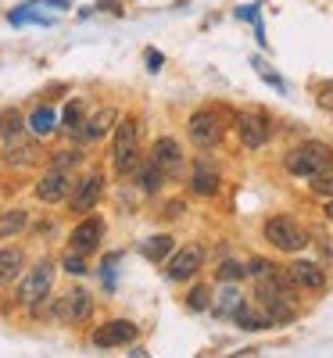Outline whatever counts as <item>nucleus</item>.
<instances>
[{"instance_id":"obj_4","label":"nucleus","mask_w":333,"mask_h":358,"mask_svg":"<svg viewBox=\"0 0 333 358\" xmlns=\"http://www.w3.org/2000/svg\"><path fill=\"white\" fill-rule=\"evenodd\" d=\"M262 236H265V241L276 248V251H283V255H297V251L309 248L305 226H301L297 219H290V215H272V219H265Z\"/></svg>"},{"instance_id":"obj_21","label":"nucleus","mask_w":333,"mask_h":358,"mask_svg":"<svg viewBox=\"0 0 333 358\" xmlns=\"http://www.w3.org/2000/svg\"><path fill=\"white\" fill-rule=\"evenodd\" d=\"M165 179H169V172H165L155 158H147V162L140 165V190H143V194H158V190L165 187Z\"/></svg>"},{"instance_id":"obj_33","label":"nucleus","mask_w":333,"mask_h":358,"mask_svg":"<svg viewBox=\"0 0 333 358\" xmlns=\"http://www.w3.org/2000/svg\"><path fill=\"white\" fill-rule=\"evenodd\" d=\"M65 268H69V273H76V276H83L86 273V262H83V255H65Z\"/></svg>"},{"instance_id":"obj_14","label":"nucleus","mask_w":333,"mask_h":358,"mask_svg":"<svg viewBox=\"0 0 333 358\" xmlns=\"http://www.w3.org/2000/svg\"><path fill=\"white\" fill-rule=\"evenodd\" d=\"M101 236H104V219L90 215V219H83V222L69 233V251H76V255H90V251H97Z\"/></svg>"},{"instance_id":"obj_19","label":"nucleus","mask_w":333,"mask_h":358,"mask_svg":"<svg viewBox=\"0 0 333 358\" xmlns=\"http://www.w3.org/2000/svg\"><path fill=\"white\" fill-rule=\"evenodd\" d=\"M25 251L22 248H0V287H11L22 276Z\"/></svg>"},{"instance_id":"obj_30","label":"nucleus","mask_w":333,"mask_h":358,"mask_svg":"<svg viewBox=\"0 0 333 358\" xmlns=\"http://www.w3.org/2000/svg\"><path fill=\"white\" fill-rule=\"evenodd\" d=\"M79 162H83V155H79V151H57V155L50 158V165H54V169H69V172H72Z\"/></svg>"},{"instance_id":"obj_3","label":"nucleus","mask_w":333,"mask_h":358,"mask_svg":"<svg viewBox=\"0 0 333 358\" xmlns=\"http://www.w3.org/2000/svg\"><path fill=\"white\" fill-rule=\"evenodd\" d=\"M111 162H115V172H118V176H133V172L140 169V122H136L133 115L118 118Z\"/></svg>"},{"instance_id":"obj_35","label":"nucleus","mask_w":333,"mask_h":358,"mask_svg":"<svg viewBox=\"0 0 333 358\" xmlns=\"http://www.w3.org/2000/svg\"><path fill=\"white\" fill-rule=\"evenodd\" d=\"M326 215L333 219V197H326Z\"/></svg>"},{"instance_id":"obj_22","label":"nucleus","mask_w":333,"mask_h":358,"mask_svg":"<svg viewBox=\"0 0 333 358\" xmlns=\"http://www.w3.org/2000/svg\"><path fill=\"white\" fill-rule=\"evenodd\" d=\"M115 118H118V111L115 108H101L90 122L83 126V136L86 140H101V136H108L111 133V126H115Z\"/></svg>"},{"instance_id":"obj_7","label":"nucleus","mask_w":333,"mask_h":358,"mask_svg":"<svg viewBox=\"0 0 333 358\" xmlns=\"http://www.w3.org/2000/svg\"><path fill=\"white\" fill-rule=\"evenodd\" d=\"M50 287H54V262H36L33 268L25 273V280L18 283V301L22 305H33V301H40V297H47L50 294Z\"/></svg>"},{"instance_id":"obj_5","label":"nucleus","mask_w":333,"mask_h":358,"mask_svg":"<svg viewBox=\"0 0 333 358\" xmlns=\"http://www.w3.org/2000/svg\"><path fill=\"white\" fill-rule=\"evenodd\" d=\"M187 133H190V143L208 151V147H219L222 136H226V111L222 108H201L190 115L187 122Z\"/></svg>"},{"instance_id":"obj_32","label":"nucleus","mask_w":333,"mask_h":358,"mask_svg":"<svg viewBox=\"0 0 333 358\" xmlns=\"http://www.w3.org/2000/svg\"><path fill=\"white\" fill-rule=\"evenodd\" d=\"M316 101H319V108L333 111V79H330V83H319V86H316Z\"/></svg>"},{"instance_id":"obj_34","label":"nucleus","mask_w":333,"mask_h":358,"mask_svg":"<svg viewBox=\"0 0 333 358\" xmlns=\"http://www.w3.org/2000/svg\"><path fill=\"white\" fill-rule=\"evenodd\" d=\"M143 57H147V69H150V72H158V69H162V65H165V57H162V54H158V50H147V54H143Z\"/></svg>"},{"instance_id":"obj_12","label":"nucleus","mask_w":333,"mask_h":358,"mask_svg":"<svg viewBox=\"0 0 333 358\" xmlns=\"http://www.w3.org/2000/svg\"><path fill=\"white\" fill-rule=\"evenodd\" d=\"M136 341V322L129 319H108L94 330V348H126Z\"/></svg>"},{"instance_id":"obj_28","label":"nucleus","mask_w":333,"mask_h":358,"mask_svg":"<svg viewBox=\"0 0 333 358\" xmlns=\"http://www.w3.org/2000/svg\"><path fill=\"white\" fill-rule=\"evenodd\" d=\"M211 305V290L208 287H190V294H187V308L190 312H204Z\"/></svg>"},{"instance_id":"obj_25","label":"nucleus","mask_w":333,"mask_h":358,"mask_svg":"<svg viewBox=\"0 0 333 358\" xmlns=\"http://www.w3.org/2000/svg\"><path fill=\"white\" fill-rule=\"evenodd\" d=\"M25 222H29V215L22 212V208H11V212H4V215H0V241L18 236V233L25 229Z\"/></svg>"},{"instance_id":"obj_24","label":"nucleus","mask_w":333,"mask_h":358,"mask_svg":"<svg viewBox=\"0 0 333 358\" xmlns=\"http://www.w3.org/2000/svg\"><path fill=\"white\" fill-rule=\"evenodd\" d=\"M54 129H57V118H54L50 108H36L33 115H29V133L33 136H50Z\"/></svg>"},{"instance_id":"obj_11","label":"nucleus","mask_w":333,"mask_h":358,"mask_svg":"<svg viewBox=\"0 0 333 358\" xmlns=\"http://www.w3.org/2000/svg\"><path fill=\"white\" fill-rule=\"evenodd\" d=\"M69 194H72V172L50 165V169L43 172V179L36 183V197H40L43 204H62Z\"/></svg>"},{"instance_id":"obj_26","label":"nucleus","mask_w":333,"mask_h":358,"mask_svg":"<svg viewBox=\"0 0 333 358\" xmlns=\"http://www.w3.org/2000/svg\"><path fill=\"white\" fill-rule=\"evenodd\" d=\"M62 126H65L69 133H83V126H86V108H83V101H69V108H65V115H62Z\"/></svg>"},{"instance_id":"obj_9","label":"nucleus","mask_w":333,"mask_h":358,"mask_svg":"<svg viewBox=\"0 0 333 358\" xmlns=\"http://www.w3.org/2000/svg\"><path fill=\"white\" fill-rule=\"evenodd\" d=\"M236 136L248 151H262L272 140V122L262 111H244V115H236Z\"/></svg>"},{"instance_id":"obj_23","label":"nucleus","mask_w":333,"mask_h":358,"mask_svg":"<svg viewBox=\"0 0 333 358\" xmlns=\"http://www.w3.org/2000/svg\"><path fill=\"white\" fill-rule=\"evenodd\" d=\"M140 255H143L147 262H169V255H172V236H165V233L150 236V241L140 244Z\"/></svg>"},{"instance_id":"obj_15","label":"nucleus","mask_w":333,"mask_h":358,"mask_svg":"<svg viewBox=\"0 0 333 358\" xmlns=\"http://www.w3.org/2000/svg\"><path fill=\"white\" fill-rule=\"evenodd\" d=\"M219 187H222L219 165H211L208 158H197L194 169H190V190L197 197H211V194H219Z\"/></svg>"},{"instance_id":"obj_6","label":"nucleus","mask_w":333,"mask_h":358,"mask_svg":"<svg viewBox=\"0 0 333 358\" xmlns=\"http://www.w3.org/2000/svg\"><path fill=\"white\" fill-rule=\"evenodd\" d=\"M50 315H54L57 322H86L90 315H94V297H90V290L76 287V290L62 294V297L50 305Z\"/></svg>"},{"instance_id":"obj_13","label":"nucleus","mask_w":333,"mask_h":358,"mask_svg":"<svg viewBox=\"0 0 333 358\" xmlns=\"http://www.w3.org/2000/svg\"><path fill=\"white\" fill-rule=\"evenodd\" d=\"M287 273L294 280L297 290H305V294H319L326 290V273H323V265L319 262H309V258H297L287 265Z\"/></svg>"},{"instance_id":"obj_17","label":"nucleus","mask_w":333,"mask_h":358,"mask_svg":"<svg viewBox=\"0 0 333 358\" xmlns=\"http://www.w3.org/2000/svg\"><path fill=\"white\" fill-rule=\"evenodd\" d=\"M4 162L15 165V169H25V165L40 162V147H36V140H33V136H22V140H15V143H4Z\"/></svg>"},{"instance_id":"obj_10","label":"nucleus","mask_w":333,"mask_h":358,"mask_svg":"<svg viewBox=\"0 0 333 358\" xmlns=\"http://www.w3.org/2000/svg\"><path fill=\"white\" fill-rule=\"evenodd\" d=\"M101 194H104V176H101V172H90V176H83L79 183L72 187V194H69V208H72L76 215H90V212L97 208Z\"/></svg>"},{"instance_id":"obj_16","label":"nucleus","mask_w":333,"mask_h":358,"mask_svg":"<svg viewBox=\"0 0 333 358\" xmlns=\"http://www.w3.org/2000/svg\"><path fill=\"white\" fill-rule=\"evenodd\" d=\"M150 158H155L169 176L183 172V151H179V143H176L172 136H158V140H155V151H150Z\"/></svg>"},{"instance_id":"obj_2","label":"nucleus","mask_w":333,"mask_h":358,"mask_svg":"<svg viewBox=\"0 0 333 358\" xmlns=\"http://www.w3.org/2000/svg\"><path fill=\"white\" fill-rule=\"evenodd\" d=\"M294 290H297V287L280 283V280H265V283H258V287H255V294H258L255 301L262 305V312L269 315V322H272V326H287V322H294V319H297Z\"/></svg>"},{"instance_id":"obj_27","label":"nucleus","mask_w":333,"mask_h":358,"mask_svg":"<svg viewBox=\"0 0 333 358\" xmlns=\"http://www.w3.org/2000/svg\"><path fill=\"white\" fill-rule=\"evenodd\" d=\"M248 276V265H240V262H222L219 265V280L222 283H240Z\"/></svg>"},{"instance_id":"obj_8","label":"nucleus","mask_w":333,"mask_h":358,"mask_svg":"<svg viewBox=\"0 0 333 358\" xmlns=\"http://www.w3.org/2000/svg\"><path fill=\"white\" fill-rule=\"evenodd\" d=\"M201 265H204V248H201V244H187V248H179V251L169 255L165 276H169L172 283H187L190 276L201 273Z\"/></svg>"},{"instance_id":"obj_29","label":"nucleus","mask_w":333,"mask_h":358,"mask_svg":"<svg viewBox=\"0 0 333 358\" xmlns=\"http://www.w3.org/2000/svg\"><path fill=\"white\" fill-rule=\"evenodd\" d=\"M251 69H255V72H258V76H262V79H265L269 86H276V90H287V83H283V79H280L276 72H272V69H269V65L262 62V57H251Z\"/></svg>"},{"instance_id":"obj_1","label":"nucleus","mask_w":333,"mask_h":358,"mask_svg":"<svg viewBox=\"0 0 333 358\" xmlns=\"http://www.w3.org/2000/svg\"><path fill=\"white\" fill-rule=\"evenodd\" d=\"M283 165L297 179H316V176L333 169V147L323 143V140H305V143H297L294 151H287Z\"/></svg>"},{"instance_id":"obj_18","label":"nucleus","mask_w":333,"mask_h":358,"mask_svg":"<svg viewBox=\"0 0 333 358\" xmlns=\"http://www.w3.org/2000/svg\"><path fill=\"white\" fill-rule=\"evenodd\" d=\"M233 322L240 326V330H248V334H258V330H269V326H272L258 301H255V305H248V301H244V305H240V308L233 312Z\"/></svg>"},{"instance_id":"obj_31","label":"nucleus","mask_w":333,"mask_h":358,"mask_svg":"<svg viewBox=\"0 0 333 358\" xmlns=\"http://www.w3.org/2000/svg\"><path fill=\"white\" fill-rule=\"evenodd\" d=\"M312 190L319 194V197H333V169L330 172H323V176H316L312 179Z\"/></svg>"},{"instance_id":"obj_20","label":"nucleus","mask_w":333,"mask_h":358,"mask_svg":"<svg viewBox=\"0 0 333 358\" xmlns=\"http://www.w3.org/2000/svg\"><path fill=\"white\" fill-rule=\"evenodd\" d=\"M244 301H248V294L240 290L236 283H222V287H219V294H215V312L233 319V312H236L240 305H244Z\"/></svg>"}]
</instances>
